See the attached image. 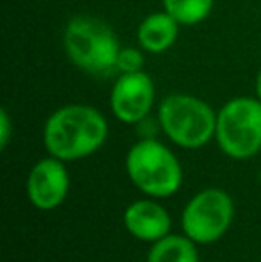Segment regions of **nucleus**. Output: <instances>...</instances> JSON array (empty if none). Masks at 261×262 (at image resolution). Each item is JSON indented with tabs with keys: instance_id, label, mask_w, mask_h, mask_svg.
Segmentation results:
<instances>
[{
	"instance_id": "1",
	"label": "nucleus",
	"mask_w": 261,
	"mask_h": 262,
	"mask_svg": "<svg viewBox=\"0 0 261 262\" xmlns=\"http://www.w3.org/2000/svg\"><path fill=\"white\" fill-rule=\"evenodd\" d=\"M108 138V121L95 107L70 104L54 111L43 128L49 154L61 161L91 156Z\"/></svg>"
},
{
	"instance_id": "2",
	"label": "nucleus",
	"mask_w": 261,
	"mask_h": 262,
	"mask_svg": "<svg viewBox=\"0 0 261 262\" xmlns=\"http://www.w3.org/2000/svg\"><path fill=\"white\" fill-rule=\"evenodd\" d=\"M63 49L68 61L81 72L91 77H109L116 73V59L122 45L108 21L79 14L66 24Z\"/></svg>"
},
{
	"instance_id": "3",
	"label": "nucleus",
	"mask_w": 261,
	"mask_h": 262,
	"mask_svg": "<svg viewBox=\"0 0 261 262\" xmlns=\"http://www.w3.org/2000/svg\"><path fill=\"white\" fill-rule=\"evenodd\" d=\"M157 118L165 134L183 148H200L216 132L215 111L193 95L165 97Z\"/></svg>"
},
{
	"instance_id": "4",
	"label": "nucleus",
	"mask_w": 261,
	"mask_h": 262,
	"mask_svg": "<svg viewBox=\"0 0 261 262\" xmlns=\"http://www.w3.org/2000/svg\"><path fill=\"white\" fill-rule=\"evenodd\" d=\"M216 141L226 156L249 159L261 150V100L236 97L216 114Z\"/></svg>"
},
{
	"instance_id": "5",
	"label": "nucleus",
	"mask_w": 261,
	"mask_h": 262,
	"mask_svg": "<svg viewBox=\"0 0 261 262\" xmlns=\"http://www.w3.org/2000/svg\"><path fill=\"white\" fill-rule=\"evenodd\" d=\"M127 173L136 187L147 194L165 198L179 189L183 171L174 154L154 139L138 141L127 154Z\"/></svg>"
},
{
	"instance_id": "6",
	"label": "nucleus",
	"mask_w": 261,
	"mask_h": 262,
	"mask_svg": "<svg viewBox=\"0 0 261 262\" xmlns=\"http://www.w3.org/2000/svg\"><path fill=\"white\" fill-rule=\"evenodd\" d=\"M233 220V202L220 189L198 193L183 212V230L192 241L208 245L220 239Z\"/></svg>"
},
{
	"instance_id": "7",
	"label": "nucleus",
	"mask_w": 261,
	"mask_h": 262,
	"mask_svg": "<svg viewBox=\"0 0 261 262\" xmlns=\"http://www.w3.org/2000/svg\"><path fill=\"white\" fill-rule=\"evenodd\" d=\"M156 100V88L149 73H120L109 95L111 111L124 123H138L150 113Z\"/></svg>"
},
{
	"instance_id": "8",
	"label": "nucleus",
	"mask_w": 261,
	"mask_h": 262,
	"mask_svg": "<svg viewBox=\"0 0 261 262\" xmlns=\"http://www.w3.org/2000/svg\"><path fill=\"white\" fill-rule=\"evenodd\" d=\"M27 193L38 209L50 210L63 204L68 193V173L61 159H42L31 169L27 180Z\"/></svg>"
},
{
	"instance_id": "9",
	"label": "nucleus",
	"mask_w": 261,
	"mask_h": 262,
	"mask_svg": "<svg viewBox=\"0 0 261 262\" xmlns=\"http://www.w3.org/2000/svg\"><path fill=\"white\" fill-rule=\"evenodd\" d=\"M126 228L142 241H159L170 230V216L161 205L149 200L136 202L124 214Z\"/></svg>"
},
{
	"instance_id": "10",
	"label": "nucleus",
	"mask_w": 261,
	"mask_h": 262,
	"mask_svg": "<svg viewBox=\"0 0 261 262\" xmlns=\"http://www.w3.org/2000/svg\"><path fill=\"white\" fill-rule=\"evenodd\" d=\"M179 27L181 24L165 9L147 14L136 29L138 47L149 54L167 52L177 41Z\"/></svg>"
},
{
	"instance_id": "11",
	"label": "nucleus",
	"mask_w": 261,
	"mask_h": 262,
	"mask_svg": "<svg viewBox=\"0 0 261 262\" xmlns=\"http://www.w3.org/2000/svg\"><path fill=\"white\" fill-rule=\"evenodd\" d=\"M149 262H198V255L190 237L165 235L152 246Z\"/></svg>"
},
{
	"instance_id": "12",
	"label": "nucleus",
	"mask_w": 261,
	"mask_h": 262,
	"mask_svg": "<svg viewBox=\"0 0 261 262\" xmlns=\"http://www.w3.org/2000/svg\"><path fill=\"white\" fill-rule=\"evenodd\" d=\"M215 0H163V9L181 25H198L211 14Z\"/></svg>"
},
{
	"instance_id": "13",
	"label": "nucleus",
	"mask_w": 261,
	"mask_h": 262,
	"mask_svg": "<svg viewBox=\"0 0 261 262\" xmlns=\"http://www.w3.org/2000/svg\"><path fill=\"white\" fill-rule=\"evenodd\" d=\"M143 52L138 47H122L116 59V75L120 73H136V72H143V66H145V57Z\"/></svg>"
},
{
	"instance_id": "14",
	"label": "nucleus",
	"mask_w": 261,
	"mask_h": 262,
	"mask_svg": "<svg viewBox=\"0 0 261 262\" xmlns=\"http://www.w3.org/2000/svg\"><path fill=\"white\" fill-rule=\"evenodd\" d=\"M11 118L7 114L6 109L0 111V146L6 148L7 143H9V138H11Z\"/></svg>"
},
{
	"instance_id": "15",
	"label": "nucleus",
	"mask_w": 261,
	"mask_h": 262,
	"mask_svg": "<svg viewBox=\"0 0 261 262\" xmlns=\"http://www.w3.org/2000/svg\"><path fill=\"white\" fill-rule=\"evenodd\" d=\"M256 95H258V98L261 100V68H259L258 75H256Z\"/></svg>"
}]
</instances>
